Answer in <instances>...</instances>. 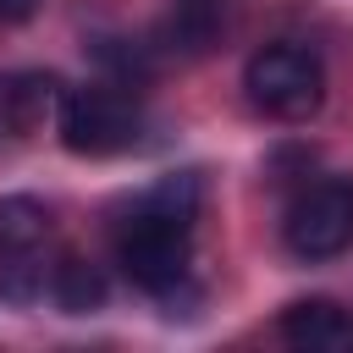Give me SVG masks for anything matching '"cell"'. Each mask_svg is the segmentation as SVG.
Segmentation results:
<instances>
[{
	"instance_id": "3957f363",
	"label": "cell",
	"mask_w": 353,
	"mask_h": 353,
	"mask_svg": "<svg viewBox=\"0 0 353 353\" xmlns=\"http://www.w3.org/2000/svg\"><path fill=\"white\" fill-rule=\"evenodd\" d=\"M138 105L127 88L116 83H88V88H66L61 94V116H55V132L72 154L83 160H105V154H121L138 143Z\"/></svg>"
},
{
	"instance_id": "52a82bcc",
	"label": "cell",
	"mask_w": 353,
	"mask_h": 353,
	"mask_svg": "<svg viewBox=\"0 0 353 353\" xmlns=\"http://www.w3.org/2000/svg\"><path fill=\"white\" fill-rule=\"evenodd\" d=\"M61 77L55 72H22V77H11L6 88H0V116H6V127L17 132V138H28V132H39L50 116H61Z\"/></svg>"
},
{
	"instance_id": "ba28073f",
	"label": "cell",
	"mask_w": 353,
	"mask_h": 353,
	"mask_svg": "<svg viewBox=\"0 0 353 353\" xmlns=\"http://www.w3.org/2000/svg\"><path fill=\"white\" fill-rule=\"evenodd\" d=\"M50 303L61 314H94L105 309V276L99 265H88L83 254H66L50 265Z\"/></svg>"
},
{
	"instance_id": "8fae6325",
	"label": "cell",
	"mask_w": 353,
	"mask_h": 353,
	"mask_svg": "<svg viewBox=\"0 0 353 353\" xmlns=\"http://www.w3.org/2000/svg\"><path fill=\"white\" fill-rule=\"evenodd\" d=\"M44 11V0H0V28H22Z\"/></svg>"
},
{
	"instance_id": "30bf717a",
	"label": "cell",
	"mask_w": 353,
	"mask_h": 353,
	"mask_svg": "<svg viewBox=\"0 0 353 353\" xmlns=\"http://www.w3.org/2000/svg\"><path fill=\"white\" fill-rule=\"evenodd\" d=\"M50 292V270L39 259V248H22V254H0V303H39Z\"/></svg>"
},
{
	"instance_id": "5b68a950",
	"label": "cell",
	"mask_w": 353,
	"mask_h": 353,
	"mask_svg": "<svg viewBox=\"0 0 353 353\" xmlns=\"http://www.w3.org/2000/svg\"><path fill=\"white\" fill-rule=\"evenodd\" d=\"M276 331H281L287 347H303V353H353V314L336 298H298V303H287Z\"/></svg>"
},
{
	"instance_id": "277c9868",
	"label": "cell",
	"mask_w": 353,
	"mask_h": 353,
	"mask_svg": "<svg viewBox=\"0 0 353 353\" xmlns=\"http://www.w3.org/2000/svg\"><path fill=\"white\" fill-rule=\"evenodd\" d=\"M281 243L303 265H325L353 248V176H320L309 182L287 215H281Z\"/></svg>"
},
{
	"instance_id": "7a4b0ae2",
	"label": "cell",
	"mask_w": 353,
	"mask_h": 353,
	"mask_svg": "<svg viewBox=\"0 0 353 353\" xmlns=\"http://www.w3.org/2000/svg\"><path fill=\"white\" fill-rule=\"evenodd\" d=\"M243 94L270 121H309L325 105V66H320V55L309 44L276 39V44H259L248 55Z\"/></svg>"
},
{
	"instance_id": "8992f818",
	"label": "cell",
	"mask_w": 353,
	"mask_h": 353,
	"mask_svg": "<svg viewBox=\"0 0 353 353\" xmlns=\"http://www.w3.org/2000/svg\"><path fill=\"white\" fill-rule=\"evenodd\" d=\"M232 28V0H171V11L160 17V44L171 55H210L221 44V33Z\"/></svg>"
},
{
	"instance_id": "9c48e42d",
	"label": "cell",
	"mask_w": 353,
	"mask_h": 353,
	"mask_svg": "<svg viewBox=\"0 0 353 353\" xmlns=\"http://www.w3.org/2000/svg\"><path fill=\"white\" fill-rule=\"evenodd\" d=\"M50 237V210L33 193H6L0 199V254H22L39 248Z\"/></svg>"
},
{
	"instance_id": "6da1fadb",
	"label": "cell",
	"mask_w": 353,
	"mask_h": 353,
	"mask_svg": "<svg viewBox=\"0 0 353 353\" xmlns=\"http://www.w3.org/2000/svg\"><path fill=\"white\" fill-rule=\"evenodd\" d=\"M199 176L193 171H171L154 188H143L127 210V221L116 226V265L121 276L149 292V298H171L188 270H193V221H199Z\"/></svg>"
}]
</instances>
